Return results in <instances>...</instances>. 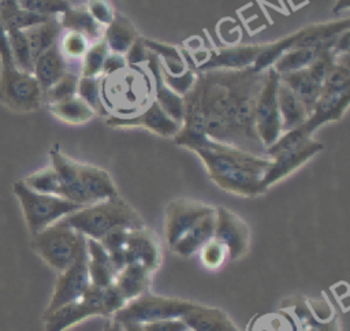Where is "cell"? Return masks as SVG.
<instances>
[{
  "label": "cell",
  "instance_id": "836d02e7",
  "mask_svg": "<svg viewBox=\"0 0 350 331\" xmlns=\"http://www.w3.org/2000/svg\"><path fill=\"white\" fill-rule=\"evenodd\" d=\"M286 309L298 321L299 331H340V323L336 315L327 321H320L310 313L306 300H293Z\"/></svg>",
  "mask_w": 350,
  "mask_h": 331
},
{
  "label": "cell",
  "instance_id": "30bf717a",
  "mask_svg": "<svg viewBox=\"0 0 350 331\" xmlns=\"http://www.w3.org/2000/svg\"><path fill=\"white\" fill-rule=\"evenodd\" d=\"M215 238L227 249L228 260L245 257L250 249L252 231L247 223L226 207H215Z\"/></svg>",
  "mask_w": 350,
  "mask_h": 331
},
{
  "label": "cell",
  "instance_id": "680465c9",
  "mask_svg": "<svg viewBox=\"0 0 350 331\" xmlns=\"http://www.w3.org/2000/svg\"><path fill=\"white\" fill-rule=\"evenodd\" d=\"M103 331H123V328H122V324H120V323H118L116 320H113L112 317H109V320L104 324Z\"/></svg>",
  "mask_w": 350,
  "mask_h": 331
},
{
  "label": "cell",
  "instance_id": "7a4b0ae2",
  "mask_svg": "<svg viewBox=\"0 0 350 331\" xmlns=\"http://www.w3.org/2000/svg\"><path fill=\"white\" fill-rule=\"evenodd\" d=\"M60 220L86 238L97 241L116 227L133 230L145 226L135 208L120 196L83 205Z\"/></svg>",
  "mask_w": 350,
  "mask_h": 331
},
{
  "label": "cell",
  "instance_id": "9a60e30c",
  "mask_svg": "<svg viewBox=\"0 0 350 331\" xmlns=\"http://www.w3.org/2000/svg\"><path fill=\"white\" fill-rule=\"evenodd\" d=\"M350 104V90L343 93H321L308 119L298 126L302 134L312 138V134L323 124L342 119Z\"/></svg>",
  "mask_w": 350,
  "mask_h": 331
},
{
  "label": "cell",
  "instance_id": "4dcf8cb0",
  "mask_svg": "<svg viewBox=\"0 0 350 331\" xmlns=\"http://www.w3.org/2000/svg\"><path fill=\"white\" fill-rule=\"evenodd\" d=\"M62 30L63 29L57 21V16H55L44 23H40V25H36V26H31V27H27L23 30L26 34V38L29 41L34 60L38 55H41L42 52H45L46 49H49L51 47L57 44Z\"/></svg>",
  "mask_w": 350,
  "mask_h": 331
},
{
  "label": "cell",
  "instance_id": "4fadbf2b",
  "mask_svg": "<svg viewBox=\"0 0 350 331\" xmlns=\"http://www.w3.org/2000/svg\"><path fill=\"white\" fill-rule=\"evenodd\" d=\"M105 123L111 127H142L160 137L172 138L180 129V123L172 120L154 100H152L144 111L133 115H108Z\"/></svg>",
  "mask_w": 350,
  "mask_h": 331
},
{
  "label": "cell",
  "instance_id": "f5cc1de1",
  "mask_svg": "<svg viewBox=\"0 0 350 331\" xmlns=\"http://www.w3.org/2000/svg\"><path fill=\"white\" fill-rule=\"evenodd\" d=\"M142 331H187V326L182 319H163L141 323Z\"/></svg>",
  "mask_w": 350,
  "mask_h": 331
},
{
  "label": "cell",
  "instance_id": "f1b7e54d",
  "mask_svg": "<svg viewBox=\"0 0 350 331\" xmlns=\"http://www.w3.org/2000/svg\"><path fill=\"white\" fill-rule=\"evenodd\" d=\"M46 105L56 119L67 124H83L90 122L96 115V111L77 94Z\"/></svg>",
  "mask_w": 350,
  "mask_h": 331
},
{
  "label": "cell",
  "instance_id": "5bb4252c",
  "mask_svg": "<svg viewBox=\"0 0 350 331\" xmlns=\"http://www.w3.org/2000/svg\"><path fill=\"white\" fill-rule=\"evenodd\" d=\"M126 263L141 264L150 272L161 264V249L157 237L146 226L129 230L124 245Z\"/></svg>",
  "mask_w": 350,
  "mask_h": 331
},
{
  "label": "cell",
  "instance_id": "9c48e42d",
  "mask_svg": "<svg viewBox=\"0 0 350 331\" xmlns=\"http://www.w3.org/2000/svg\"><path fill=\"white\" fill-rule=\"evenodd\" d=\"M89 286L90 279L88 272V253L85 242L72 264L68 265L66 269L57 272L53 293L42 315H48L52 310L81 298Z\"/></svg>",
  "mask_w": 350,
  "mask_h": 331
},
{
  "label": "cell",
  "instance_id": "83f0119b",
  "mask_svg": "<svg viewBox=\"0 0 350 331\" xmlns=\"http://www.w3.org/2000/svg\"><path fill=\"white\" fill-rule=\"evenodd\" d=\"M150 271L141 264H126L115 276V286L119 289L126 301H131L149 289Z\"/></svg>",
  "mask_w": 350,
  "mask_h": 331
},
{
  "label": "cell",
  "instance_id": "816d5d0a",
  "mask_svg": "<svg viewBox=\"0 0 350 331\" xmlns=\"http://www.w3.org/2000/svg\"><path fill=\"white\" fill-rule=\"evenodd\" d=\"M127 233H129V230L123 228V227L112 228L111 231H108L100 239V243L104 246V249L108 253L122 252V250H124V245H126V239H127Z\"/></svg>",
  "mask_w": 350,
  "mask_h": 331
},
{
  "label": "cell",
  "instance_id": "d590c367",
  "mask_svg": "<svg viewBox=\"0 0 350 331\" xmlns=\"http://www.w3.org/2000/svg\"><path fill=\"white\" fill-rule=\"evenodd\" d=\"M5 33L14 66L21 71L33 74L34 59L25 31L19 29H7Z\"/></svg>",
  "mask_w": 350,
  "mask_h": 331
},
{
  "label": "cell",
  "instance_id": "6da1fadb",
  "mask_svg": "<svg viewBox=\"0 0 350 331\" xmlns=\"http://www.w3.org/2000/svg\"><path fill=\"white\" fill-rule=\"evenodd\" d=\"M206 168L208 176L223 190L254 197L267 191L262 176L271 164L268 156L206 138L191 149Z\"/></svg>",
  "mask_w": 350,
  "mask_h": 331
},
{
  "label": "cell",
  "instance_id": "ee69618b",
  "mask_svg": "<svg viewBox=\"0 0 350 331\" xmlns=\"http://www.w3.org/2000/svg\"><path fill=\"white\" fill-rule=\"evenodd\" d=\"M16 3L23 10L42 16H57L71 5L68 0H16Z\"/></svg>",
  "mask_w": 350,
  "mask_h": 331
},
{
  "label": "cell",
  "instance_id": "d6986e66",
  "mask_svg": "<svg viewBox=\"0 0 350 331\" xmlns=\"http://www.w3.org/2000/svg\"><path fill=\"white\" fill-rule=\"evenodd\" d=\"M148 67L153 77L154 86V101L160 105V108L175 122L182 124L185 115V101L183 96L171 90L163 81L161 77V63L159 57L149 51L148 55Z\"/></svg>",
  "mask_w": 350,
  "mask_h": 331
},
{
  "label": "cell",
  "instance_id": "f35d334b",
  "mask_svg": "<svg viewBox=\"0 0 350 331\" xmlns=\"http://www.w3.org/2000/svg\"><path fill=\"white\" fill-rule=\"evenodd\" d=\"M144 44L152 53H154L159 57L163 68L167 72L176 75L186 70V63H185L180 52L174 45L153 41L149 38H144Z\"/></svg>",
  "mask_w": 350,
  "mask_h": 331
},
{
  "label": "cell",
  "instance_id": "1f68e13d",
  "mask_svg": "<svg viewBox=\"0 0 350 331\" xmlns=\"http://www.w3.org/2000/svg\"><path fill=\"white\" fill-rule=\"evenodd\" d=\"M55 16H42L23 10L16 0H0V21L7 29L25 30L27 27L44 23Z\"/></svg>",
  "mask_w": 350,
  "mask_h": 331
},
{
  "label": "cell",
  "instance_id": "e0dca14e",
  "mask_svg": "<svg viewBox=\"0 0 350 331\" xmlns=\"http://www.w3.org/2000/svg\"><path fill=\"white\" fill-rule=\"evenodd\" d=\"M51 166L56 171L60 181L59 196L79 205H89L86 194L81 186L78 176V161L67 156L56 144L49 152Z\"/></svg>",
  "mask_w": 350,
  "mask_h": 331
},
{
  "label": "cell",
  "instance_id": "ffe728a7",
  "mask_svg": "<svg viewBox=\"0 0 350 331\" xmlns=\"http://www.w3.org/2000/svg\"><path fill=\"white\" fill-rule=\"evenodd\" d=\"M347 29H350L349 18L309 25L297 30L298 36L293 48H332L336 37Z\"/></svg>",
  "mask_w": 350,
  "mask_h": 331
},
{
  "label": "cell",
  "instance_id": "6f0895ef",
  "mask_svg": "<svg viewBox=\"0 0 350 331\" xmlns=\"http://www.w3.org/2000/svg\"><path fill=\"white\" fill-rule=\"evenodd\" d=\"M349 40H350V29L342 31L336 37V40H335V42L332 45V52L336 56L338 55H343V53H349V49H350V41Z\"/></svg>",
  "mask_w": 350,
  "mask_h": 331
},
{
  "label": "cell",
  "instance_id": "8fae6325",
  "mask_svg": "<svg viewBox=\"0 0 350 331\" xmlns=\"http://www.w3.org/2000/svg\"><path fill=\"white\" fill-rule=\"evenodd\" d=\"M213 212L215 207L198 200L176 198L170 201L164 212V234L168 246L171 248L198 220Z\"/></svg>",
  "mask_w": 350,
  "mask_h": 331
},
{
  "label": "cell",
  "instance_id": "7c38bea8",
  "mask_svg": "<svg viewBox=\"0 0 350 331\" xmlns=\"http://www.w3.org/2000/svg\"><path fill=\"white\" fill-rule=\"evenodd\" d=\"M323 148L324 145L320 141L310 138L298 146L282 150L273 155L272 157H269L271 164L262 176L264 187L268 190L271 186H273L279 181L295 172L299 167H302L312 157L320 153Z\"/></svg>",
  "mask_w": 350,
  "mask_h": 331
},
{
  "label": "cell",
  "instance_id": "60d3db41",
  "mask_svg": "<svg viewBox=\"0 0 350 331\" xmlns=\"http://www.w3.org/2000/svg\"><path fill=\"white\" fill-rule=\"evenodd\" d=\"M108 53H109V49H108V47H107V44L103 38L90 44L88 51L85 52V55L82 57L81 75H83V77H100L104 62H105V57L108 56Z\"/></svg>",
  "mask_w": 350,
  "mask_h": 331
},
{
  "label": "cell",
  "instance_id": "db71d44e",
  "mask_svg": "<svg viewBox=\"0 0 350 331\" xmlns=\"http://www.w3.org/2000/svg\"><path fill=\"white\" fill-rule=\"evenodd\" d=\"M148 55H149V49L144 44V38L138 36L137 40L130 45V48L124 53V59L127 64L135 66L139 63H146Z\"/></svg>",
  "mask_w": 350,
  "mask_h": 331
},
{
  "label": "cell",
  "instance_id": "74e56055",
  "mask_svg": "<svg viewBox=\"0 0 350 331\" xmlns=\"http://www.w3.org/2000/svg\"><path fill=\"white\" fill-rule=\"evenodd\" d=\"M298 31H294L291 34H287L286 37L273 41V42H265L262 51L256 57L254 63L252 64V68L254 71H265L273 66V63L288 49H291L295 44Z\"/></svg>",
  "mask_w": 350,
  "mask_h": 331
},
{
  "label": "cell",
  "instance_id": "7402d4cb",
  "mask_svg": "<svg viewBox=\"0 0 350 331\" xmlns=\"http://www.w3.org/2000/svg\"><path fill=\"white\" fill-rule=\"evenodd\" d=\"M67 72L66 57L63 56L59 44L51 47L38 55L33 64V75L40 83L42 92L53 86Z\"/></svg>",
  "mask_w": 350,
  "mask_h": 331
},
{
  "label": "cell",
  "instance_id": "484cf974",
  "mask_svg": "<svg viewBox=\"0 0 350 331\" xmlns=\"http://www.w3.org/2000/svg\"><path fill=\"white\" fill-rule=\"evenodd\" d=\"M276 100L282 122V133L301 126L308 119L309 112L305 105L291 92V89L280 81L276 90Z\"/></svg>",
  "mask_w": 350,
  "mask_h": 331
},
{
  "label": "cell",
  "instance_id": "cb8c5ba5",
  "mask_svg": "<svg viewBox=\"0 0 350 331\" xmlns=\"http://www.w3.org/2000/svg\"><path fill=\"white\" fill-rule=\"evenodd\" d=\"M57 21L62 29L85 36L90 44L103 38L104 27L90 15L86 5H70L64 12L57 15Z\"/></svg>",
  "mask_w": 350,
  "mask_h": 331
},
{
  "label": "cell",
  "instance_id": "f907efd6",
  "mask_svg": "<svg viewBox=\"0 0 350 331\" xmlns=\"http://www.w3.org/2000/svg\"><path fill=\"white\" fill-rule=\"evenodd\" d=\"M126 302L127 301L124 300L119 289L115 286V283L103 287V306L105 317H112L119 309H122L126 305Z\"/></svg>",
  "mask_w": 350,
  "mask_h": 331
},
{
  "label": "cell",
  "instance_id": "d4e9b609",
  "mask_svg": "<svg viewBox=\"0 0 350 331\" xmlns=\"http://www.w3.org/2000/svg\"><path fill=\"white\" fill-rule=\"evenodd\" d=\"M215 235V212L204 216L189 228L172 246L171 250L179 256L190 257L197 253Z\"/></svg>",
  "mask_w": 350,
  "mask_h": 331
},
{
  "label": "cell",
  "instance_id": "c3c4849f",
  "mask_svg": "<svg viewBox=\"0 0 350 331\" xmlns=\"http://www.w3.org/2000/svg\"><path fill=\"white\" fill-rule=\"evenodd\" d=\"M335 59H336V55L332 52V49H325L319 53V56L306 67V70L321 85L328 71L334 66Z\"/></svg>",
  "mask_w": 350,
  "mask_h": 331
},
{
  "label": "cell",
  "instance_id": "9f6ffc18",
  "mask_svg": "<svg viewBox=\"0 0 350 331\" xmlns=\"http://www.w3.org/2000/svg\"><path fill=\"white\" fill-rule=\"evenodd\" d=\"M0 66H14L10 48H8L5 27L3 26L1 21H0Z\"/></svg>",
  "mask_w": 350,
  "mask_h": 331
},
{
  "label": "cell",
  "instance_id": "8d00e7d4",
  "mask_svg": "<svg viewBox=\"0 0 350 331\" xmlns=\"http://www.w3.org/2000/svg\"><path fill=\"white\" fill-rule=\"evenodd\" d=\"M350 90L349 53L338 55L334 66L321 83V93H343ZM320 93V94H321Z\"/></svg>",
  "mask_w": 350,
  "mask_h": 331
},
{
  "label": "cell",
  "instance_id": "bcb514c9",
  "mask_svg": "<svg viewBox=\"0 0 350 331\" xmlns=\"http://www.w3.org/2000/svg\"><path fill=\"white\" fill-rule=\"evenodd\" d=\"M89 45H90V42L86 40L85 36H82L77 31L67 30L60 41L59 48L64 57L78 59V57H83Z\"/></svg>",
  "mask_w": 350,
  "mask_h": 331
},
{
  "label": "cell",
  "instance_id": "ac0fdd59",
  "mask_svg": "<svg viewBox=\"0 0 350 331\" xmlns=\"http://www.w3.org/2000/svg\"><path fill=\"white\" fill-rule=\"evenodd\" d=\"M78 176L89 204L119 196L113 179L101 167L78 161Z\"/></svg>",
  "mask_w": 350,
  "mask_h": 331
},
{
  "label": "cell",
  "instance_id": "94428289",
  "mask_svg": "<svg viewBox=\"0 0 350 331\" xmlns=\"http://www.w3.org/2000/svg\"><path fill=\"white\" fill-rule=\"evenodd\" d=\"M123 331H142L141 330V324L138 323H124L122 324Z\"/></svg>",
  "mask_w": 350,
  "mask_h": 331
},
{
  "label": "cell",
  "instance_id": "3957f363",
  "mask_svg": "<svg viewBox=\"0 0 350 331\" xmlns=\"http://www.w3.org/2000/svg\"><path fill=\"white\" fill-rule=\"evenodd\" d=\"M86 237L71 226L57 220L31 235V248L38 257L56 272L66 269L75 260Z\"/></svg>",
  "mask_w": 350,
  "mask_h": 331
},
{
  "label": "cell",
  "instance_id": "ba28073f",
  "mask_svg": "<svg viewBox=\"0 0 350 331\" xmlns=\"http://www.w3.org/2000/svg\"><path fill=\"white\" fill-rule=\"evenodd\" d=\"M93 316L105 317V312L103 306V287L90 284L81 298L48 315H42L44 331H66Z\"/></svg>",
  "mask_w": 350,
  "mask_h": 331
},
{
  "label": "cell",
  "instance_id": "7bdbcfd3",
  "mask_svg": "<svg viewBox=\"0 0 350 331\" xmlns=\"http://www.w3.org/2000/svg\"><path fill=\"white\" fill-rule=\"evenodd\" d=\"M100 77H83L79 75L77 83V96L89 104L96 114H104V105L100 100Z\"/></svg>",
  "mask_w": 350,
  "mask_h": 331
},
{
  "label": "cell",
  "instance_id": "f546056e",
  "mask_svg": "<svg viewBox=\"0 0 350 331\" xmlns=\"http://www.w3.org/2000/svg\"><path fill=\"white\" fill-rule=\"evenodd\" d=\"M138 33L134 25L124 16L116 15L115 19L104 27L103 40L105 41L109 52L124 55L130 45L137 40Z\"/></svg>",
  "mask_w": 350,
  "mask_h": 331
},
{
  "label": "cell",
  "instance_id": "6125c7cd",
  "mask_svg": "<svg viewBox=\"0 0 350 331\" xmlns=\"http://www.w3.org/2000/svg\"><path fill=\"white\" fill-rule=\"evenodd\" d=\"M187 331H190V330H187Z\"/></svg>",
  "mask_w": 350,
  "mask_h": 331
},
{
  "label": "cell",
  "instance_id": "52a82bcc",
  "mask_svg": "<svg viewBox=\"0 0 350 331\" xmlns=\"http://www.w3.org/2000/svg\"><path fill=\"white\" fill-rule=\"evenodd\" d=\"M278 85L279 74L271 67L267 70V78L257 96L253 114L256 135L265 149L282 135V122L276 100Z\"/></svg>",
  "mask_w": 350,
  "mask_h": 331
},
{
  "label": "cell",
  "instance_id": "7dc6e473",
  "mask_svg": "<svg viewBox=\"0 0 350 331\" xmlns=\"http://www.w3.org/2000/svg\"><path fill=\"white\" fill-rule=\"evenodd\" d=\"M161 77H163V81L164 83L171 89L174 90L175 93L180 94V96H185L194 85L196 79H197V74H194L191 70L186 68L183 72L180 74H176V75H172L170 72H167L163 66H161Z\"/></svg>",
  "mask_w": 350,
  "mask_h": 331
},
{
  "label": "cell",
  "instance_id": "2e32d148",
  "mask_svg": "<svg viewBox=\"0 0 350 331\" xmlns=\"http://www.w3.org/2000/svg\"><path fill=\"white\" fill-rule=\"evenodd\" d=\"M264 44L253 45H234L215 48L209 52V56L197 68L198 71L208 70H242L252 67L258 53L262 51Z\"/></svg>",
  "mask_w": 350,
  "mask_h": 331
},
{
  "label": "cell",
  "instance_id": "e575fe53",
  "mask_svg": "<svg viewBox=\"0 0 350 331\" xmlns=\"http://www.w3.org/2000/svg\"><path fill=\"white\" fill-rule=\"evenodd\" d=\"M325 49H332V48H323V47H316V48H291L287 52H284L272 66V68L280 75L286 74L290 71L306 68L317 56L320 52Z\"/></svg>",
  "mask_w": 350,
  "mask_h": 331
},
{
  "label": "cell",
  "instance_id": "4316f807",
  "mask_svg": "<svg viewBox=\"0 0 350 331\" xmlns=\"http://www.w3.org/2000/svg\"><path fill=\"white\" fill-rule=\"evenodd\" d=\"M279 81L291 89V92L301 100V103L310 114L316 101L320 97L321 85L308 72V70L301 68L286 74H280Z\"/></svg>",
  "mask_w": 350,
  "mask_h": 331
},
{
  "label": "cell",
  "instance_id": "681fc988",
  "mask_svg": "<svg viewBox=\"0 0 350 331\" xmlns=\"http://www.w3.org/2000/svg\"><path fill=\"white\" fill-rule=\"evenodd\" d=\"M90 15L101 25L108 26L116 16L113 5L109 0H88L85 4Z\"/></svg>",
  "mask_w": 350,
  "mask_h": 331
},
{
  "label": "cell",
  "instance_id": "ab89813d",
  "mask_svg": "<svg viewBox=\"0 0 350 331\" xmlns=\"http://www.w3.org/2000/svg\"><path fill=\"white\" fill-rule=\"evenodd\" d=\"M22 181L29 189L37 193L53 194V196H59L60 193V181L52 166L37 170L29 174L27 176H25Z\"/></svg>",
  "mask_w": 350,
  "mask_h": 331
},
{
  "label": "cell",
  "instance_id": "603a6c76",
  "mask_svg": "<svg viewBox=\"0 0 350 331\" xmlns=\"http://www.w3.org/2000/svg\"><path fill=\"white\" fill-rule=\"evenodd\" d=\"M88 253V272L90 284L97 287H107L113 283L116 271L111 263L108 252L97 239L86 238Z\"/></svg>",
  "mask_w": 350,
  "mask_h": 331
},
{
  "label": "cell",
  "instance_id": "91938a15",
  "mask_svg": "<svg viewBox=\"0 0 350 331\" xmlns=\"http://www.w3.org/2000/svg\"><path fill=\"white\" fill-rule=\"evenodd\" d=\"M350 0H336L334 5V14H339L342 10H347Z\"/></svg>",
  "mask_w": 350,
  "mask_h": 331
},
{
  "label": "cell",
  "instance_id": "f6af8a7d",
  "mask_svg": "<svg viewBox=\"0 0 350 331\" xmlns=\"http://www.w3.org/2000/svg\"><path fill=\"white\" fill-rule=\"evenodd\" d=\"M200 259L201 263L205 268L208 269H217L220 268L224 261L228 259V253L226 246L217 239V238H212L209 239L200 250Z\"/></svg>",
  "mask_w": 350,
  "mask_h": 331
},
{
  "label": "cell",
  "instance_id": "5b68a950",
  "mask_svg": "<svg viewBox=\"0 0 350 331\" xmlns=\"http://www.w3.org/2000/svg\"><path fill=\"white\" fill-rule=\"evenodd\" d=\"M194 305L196 302L189 300L150 294L146 291L142 295L127 301L126 305L112 316V319L120 324H141L163 319H180Z\"/></svg>",
  "mask_w": 350,
  "mask_h": 331
},
{
  "label": "cell",
  "instance_id": "d6a6232c",
  "mask_svg": "<svg viewBox=\"0 0 350 331\" xmlns=\"http://www.w3.org/2000/svg\"><path fill=\"white\" fill-rule=\"evenodd\" d=\"M246 331H299V326L287 309H279L256 315L247 323Z\"/></svg>",
  "mask_w": 350,
  "mask_h": 331
},
{
  "label": "cell",
  "instance_id": "b9f144b4",
  "mask_svg": "<svg viewBox=\"0 0 350 331\" xmlns=\"http://www.w3.org/2000/svg\"><path fill=\"white\" fill-rule=\"evenodd\" d=\"M79 75L75 71H68L48 90L44 92V103L51 104L56 103L77 94V83Z\"/></svg>",
  "mask_w": 350,
  "mask_h": 331
},
{
  "label": "cell",
  "instance_id": "11a10c76",
  "mask_svg": "<svg viewBox=\"0 0 350 331\" xmlns=\"http://www.w3.org/2000/svg\"><path fill=\"white\" fill-rule=\"evenodd\" d=\"M126 59L124 55L120 53H115V52H109L108 56L105 57L103 70H101V75H111L115 74L118 71H120L122 68L126 67Z\"/></svg>",
  "mask_w": 350,
  "mask_h": 331
},
{
  "label": "cell",
  "instance_id": "44dd1931",
  "mask_svg": "<svg viewBox=\"0 0 350 331\" xmlns=\"http://www.w3.org/2000/svg\"><path fill=\"white\" fill-rule=\"evenodd\" d=\"M180 319L190 331H239L224 310L197 302Z\"/></svg>",
  "mask_w": 350,
  "mask_h": 331
},
{
  "label": "cell",
  "instance_id": "277c9868",
  "mask_svg": "<svg viewBox=\"0 0 350 331\" xmlns=\"http://www.w3.org/2000/svg\"><path fill=\"white\" fill-rule=\"evenodd\" d=\"M12 190L19 201L22 215L30 235L37 234L42 228L82 207L59 196L37 193L29 189L22 179L14 182Z\"/></svg>",
  "mask_w": 350,
  "mask_h": 331
},
{
  "label": "cell",
  "instance_id": "8992f818",
  "mask_svg": "<svg viewBox=\"0 0 350 331\" xmlns=\"http://www.w3.org/2000/svg\"><path fill=\"white\" fill-rule=\"evenodd\" d=\"M44 104V92L31 72L0 66V105L12 112H34Z\"/></svg>",
  "mask_w": 350,
  "mask_h": 331
}]
</instances>
